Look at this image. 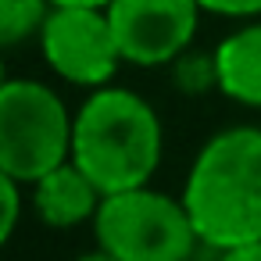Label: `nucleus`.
Masks as SVG:
<instances>
[{"label": "nucleus", "mask_w": 261, "mask_h": 261, "mask_svg": "<svg viewBox=\"0 0 261 261\" xmlns=\"http://www.w3.org/2000/svg\"><path fill=\"white\" fill-rule=\"evenodd\" d=\"M100 200V186L72 158L33 182V211L50 229H75L83 222H93Z\"/></svg>", "instance_id": "nucleus-7"}, {"label": "nucleus", "mask_w": 261, "mask_h": 261, "mask_svg": "<svg viewBox=\"0 0 261 261\" xmlns=\"http://www.w3.org/2000/svg\"><path fill=\"white\" fill-rule=\"evenodd\" d=\"M54 4H86V8H108L111 0H54Z\"/></svg>", "instance_id": "nucleus-14"}, {"label": "nucleus", "mask_w": 261, "mask_h": 261, "mask_svg": "<svg viewBox=\"0 0 261 261\" xmlns=\"http://www.w3.org/2000/svg\"><path fill=\"white\" fill-rule=\"evenodd\" d=\"M200 11L204 8L197 0H111L108 4L122 58L140 68L172 65L190 47Z\"/></svg>", "instance_id": "nucleus-6"}, {"label": "nucleus", "mask_w": 261, "mask_h": 261, "mask_svg": "<svg viewBox=\"0 0 261 261\" xmlns=\"http://www.w3.org/2000/svg\"><path fill=\"white\" fill-rule=\"evenodd\" d=\"M22 179L8 175V172H0V240H11L15 236V225H18V215H22Z\"/></svg>", "instance_id": "nucleus-11"}, {"label": "nucleus", "mask_w": 261, "mask_h": 261, "mask_svg": "<svg viewBox=\"0 0 261 261\" xmlns=\"http://www.w3.org/2000/svg\"><path fill=\"white\" fill-rule=\"evenodd\" d=\"M40 50L58 79L86 90L108 86L125 61L108 8L86 4H54L40 29Z\"/></svg>", "instance_id": "nucleus-5"}, {"label": "nucleus", "mask_w": 261, "mask_h": 261, "mask_svg": "<svg viewBox=\"0 0 261 261\" xmlns=\"http://www.w3.org/2000/svg\"><path fill=\"white\" fill-rule=\"evenodd\" d=\"M225 257H240V261H261V240H254V243H243V247L229 250Z\"/></svg>", "instance_id": "nucleus-13"}, {"label": "nucleus", "mask_w": 261, "mask_h": 261, "mask_svg": "<svg viewBox=\"0 0 261 261\" xmlns=\"http://www.w3.org/2000/svg\"><path fill=\"white\" fill-rule=\"evenodd\" d=\"M72 161L100 186L118 193L147 186L161 165V118L133 90L97 86L72 125Z\"/></svg>", "instance_id": "nucleus-2"}, {"label": "nucleus", "mask_w": 261, "mask_h": 261, "mask_svg": "<svg viewBox=\"0 0 261 261\" xmlns=\"http://www.w3.org/2000/svg\"><path fill=\"white\" fill-rule=\"evenodd\" d=\"M54 0H0V43L18 47L29 36H40Z\"/></svg>", "instance_id": "nucleus-9"}, {"label": "nucleus", "mask_w": 261, "mask_h": 261, "mask_svg": "<svg viewBox=\"0 0 261 261\" xmlns=\"http://www.w3.org/2000/svg\"><path fill=\"white\" fill-rule=\"evenodd\" d=\"M182 204L200 243L222 254L261 240V129L215 133L190 165Z\"/></svg>", "instance_id": "nucleus-1"}, {"label": "nucleus", "mask_w": 261, "mask_h": 261, "mask_svg": "<svg viewBox=\"0 0 261 261\" xmlns=\"http://www.w3.org/2000/svg\"><path fill=\"white\" fill-rule=\"evenodd\" d=\"M218 93L243 108H261V22L229 33L215 47Z\"/></svg>", "instance_id": "nucleus-8"}, {"label": "nucleus", "mask_w": 261, "mask_h": 261, "mask_svg": "<svg viewBox=\"0 0 261 261\" xmlns=\"http://www.w3.org/2000/svg\"><path fill=\"white\" fill-rule=\"evenodd\" d=\"M72 125L65 100L36 79H4L0 86V172L33 186L72 158Z\"/></svg>", "instance_id": "nucleus-4"}, {"label": "nucleus", "mask_w": 261, "mask_h": 261, "mask_svg": "<svg viewBox=\"0 0 261 261\" xmlns=\"http://www.w3.org/2000/svg\"><path fill=\"white\" fill-rule=\"evenodd\" d=\"M93 236L111 261H182L200 243L182 197L175 200L150 186L104 193Z\"/></svg>", "instance_id": "nucleus-3"}, {"label": "nucleus", "mask_w": 261, "mask_h": 261, "mask_svg": "<svg viewBox=\"0 0 261 261\" xmlns=\"http://www.w3.org/2000/svg\"><path fill=\"white\" fill-rule=\"evenodd\" d=\"M172 79H175V86L186 97H204V93L218 90V61H215V50L211 54H190V50H182L172 61Z\"/></svg>", "instance_id": "nucleus-10"}, {"label": "nucleus", "mask_w": 261, "mask_h": 261, "mask_svg": "<svg viewBox=\"0 0 261 261\" xmlns=\"http://www.w3.org/2000/svg\"><path fill=\"white\" fill-rule=\"evenodd\" d=\"M197 4L222 18H257L261 15V0H197Z\"/></svg>", "instance_id": "nucleus-12"}]
</instances>
